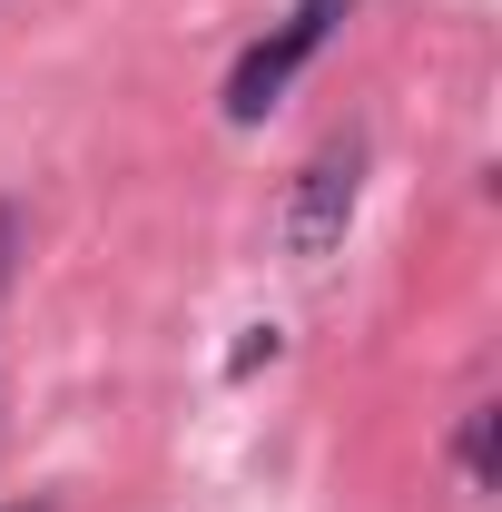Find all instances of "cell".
Masks as SVG:
<instances>
[{
    "instance_id": "cell-4",
    "label": "cell",
    "mask_w": 502,
    "mask_h": 512,
    "mask_svg": "<svg viewBox=\"0 0 502 512\" xmlns=\"http://www.w3.org/2000/svg\"><path fill=\"white\" fill-rule=\"evenodd\" d=\"M10 247H20V217L0 207V286H10Z\"/></svg>"
},
{
    "instance_id": "cell-2",
    "label": "cell",
    "mask_w": 502,
    "mask_h": 512,
    "mask_svg": "<svg viewBox=\"0 0 502 512\" xmlns=\"http://www.w3.org/2000/svg\"><path fill=\"white\" fill-rule=\"evenodd\" d=\"M355 168H365V148L345 138V148H325L306 178H296V197H286V247L296 256H325L345 237V217H355Z\"/></svg>"
},
{
    "instance_id": "cell-1",
    "label": "cell",
    "mask_w": 502,
    "mask_h": 512,
    "mask_svg": "<svg viewBox=\"0 0 502 512\" xmlns=\"http://www.w3.org/2000/svg\"><path fill=\"white\" fill-rule=\"evenodd\" d=\"M345 10H355V0H296V10H286V20L256 40L247 60L227 69V119H237V128H256V119H266V109L296 89V69H306L315 50L335 40V20H345Z\"/></svg>"
},
{
    "instance_id": "cell-3",
    "label": "cell",
    "mask_w": 502,
    "mask_h": 512,
    "mask_svg": "<svg viewBox=\"0 0 502 512\" xmlns=\"http://www.w3.org/2000/svg\"><path fill=\"white\" fill-rule=\"evenodd\" d=\"M463 473H473V483L493 473V404H473V414H463Z\"/></svg>"
}]
</instances>
